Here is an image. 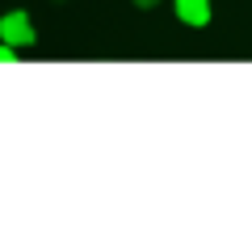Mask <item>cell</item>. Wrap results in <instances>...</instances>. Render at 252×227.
Returning <instances> with one entry per match:
<instances>
[{
	"label": "cell",
	"instance_id": "1",
	"mask_svg": "<svg viewBox=\"0 0 252 227\" xmlns=\"http://www.w3.org/2000/svg\"><path fill=\"white\" fill-rule=\"evenodd\" d=\"M0 42L17 46V51H30V46L38 42L34 17H30L26 9H9V13H4V17H0Z\"/></svg>",
	"mask_w": 252,
	"mask_h": 227
},
{
	"label": "cell",
	"instance_id": "2",
	"mask_svg": "<svg viewBox=\"0 0 252 227\" xmlns=\"http://www.w3.org/2000/svg\"><path fill=\"white\" fill-rule=\"evenodd\" d=\"M172 13H177L181 26H189V30H206L210 17H215V4H210V0H172Z\"/></svg>",
	"mask_w": 252,
	"mask_h": 227
},
{
	"label": "cell",
	"instance_id": "3",
	"mask_svg": "<svg viewBox=\"0 0 252 227\" xmlns=\"http://www.w3.org/2000/svg\"><path fill=\"white\" fill-rule=\"evenodd\" d=\"M21 55H17V46H9V42H0V64H17Z\"/></svg>",
	"mask_w": 252,
	"mask_h": 227
},
{
	"label": "cell",
	"instance_id": "4",
	"mask_svg": "<svg viewBox=\"0 0 252 227\" xmlns=\"http://www.w3.org/2000/svg\"><path fill=\"white\" fill-rule=\"evenodd\" d=\"M130 4H135V9H143V13H147V9H156V4H160V0H130Z\"/></svg>",
	"mask_w": 252,
	"mask_h": 227
},
{
	"label": "cell",
	"instance_id": "5",
	"mask_svg": "<svg viewBox=\"0 0 252 227\" xmlns=\"http://www.w3.org/2000/svg\"><path fill=\"white\" fill-rule=\"evenodd\" d=\"M51 4H67V0H51Z\"/></svg>",
	"mask_w": 252,
	"mask_h": 227
}]
</instances>
